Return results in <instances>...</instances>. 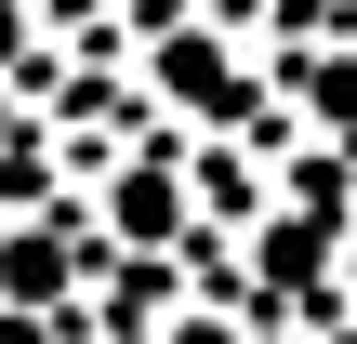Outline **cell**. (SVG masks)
Returning a JSON list of instances; mask_svg holds the SVG:
<instances>
[{
  "label": "cell",
  "mask_w": 357,
  "mask_h": 344,
  "mask_svg": "<svg viewBox=\"0 0 357 344\" xmlns=\"http://www.w3.org/2000/svg\"><path fill=\"white\" fill-rule=\"evenodd\" d=\"M66 265H79V225H40V239H13V252H0V278H13V292H66Z\"/></svg>",
  "instance_id": "obj_1"
},
{
  "label": "cell",
  "mask_w": 357,
  "mask_h": 344,
  "mask_svg": "<svg viewBox=\"0 0 357 344\" xmlns=\"http://www.w3.org/2000/svg\"><path fill=\"white\" fill-rule=\"evenodd\" d=\"M172 212H185L172 172H132V186H119V239H172Z\"/></svg>",
  "instance_id": "obj_2"
},
{
  "label": "cell",
  "mask_w": 357,
  "mask_h": 344,
  "mask_svg": "<svg viewBox=\"0 0 357 344\" xmlns=\"http://www.w3.org/2000/svg\"><path fill=\"white\" fill-rule=\"evenodd\" d=\"M172 344H225V318H185V331H172Z\"/></svg>",
  "instance_id": "obj_3"
},
{
  "label": "cell",
  "mask_w": 357,
  "mask_h": 344,
  "mask_svg": "<svg viewBox=\"0 0 357 344\" xmlns=\"http://www.w3.org/2000/svg\"><path fill=\"white\" fill-rule=\"evenodd\" d=\"M13 40H26V27H13V0H0V53H13Z\"/></svg>",
  "instance_id": "obj_4"
}]
</instances>
